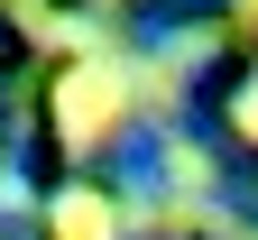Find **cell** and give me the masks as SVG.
<instances>
[{
  "instance_id": "obj_1",
  "label": "cell",
  "mask_w": 258,
  "mask_h": 240,
  "mask_svg": "<svg viewBox=\"0 0 258 240\" xmlns=\"http://www.w3.org/2000/svg\"><path fill=\"white\" fill-rule=\"evenodd\" d=\"M111 111H120V74H111V65H83V74H64V92H55L64 139H102V129H111Z\"/></svg>"
},
{
  "instance_id": "obj_2",
  "label": "cell",
  "mask_w": 258,
  "mask_h": 240,
  "mask_svg": "<svg viewBox=\"0 0 258 240\" xmlns=\"http://www.w3.org/2000/svg\"><path fill=\"white\" fill-rule=\"evenodd\" d=\"M120 222H111V203L102 194H64L55 203V240H111Z\"/></svg>"
},
{
  "instance_id": "obj_3",
  "label": "cell",
  "mask_w": 258,
  "mask_h": 240,
  "mask_svg": "<svg viewBox=\"0 0 258 240\" xmlns=\"http://www.w3.org/2000/svg\"><path fill=\"white\" fill-rule=\"evenodd\" d=\"M240 120H249V129H258V92H249V102H240Z\"/></svg>"
},
{
  "instance_id": "obj_4",
  "label": "cell",
  "mask_w": 258,
  "mask_h": 240,
  "mask_svg": "<svg viewBox=\"0 0 258 240\" xmlns=\"http://www.w3.org/2000/svg\"><path fill=\"white\" fill-rule=\"evenodd\" d=\"M249 10H258V0H249Z\"/></svg>"
}]
</instances>
